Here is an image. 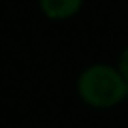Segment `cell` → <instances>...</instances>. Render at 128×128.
Returning a JSON list of instances; mask_svg holds the SVG:
<instances>
[{
	"mask_svg": "<svg viewBox=\"0 0 128 128\" xmlns=\"http://www.w3.org/2000/svg\"><path fill=\"white\" fill-rule=\"evenodd\" d=\"M117 70L120 72L122 79L128 83V47H124L119 55V62H117Z\"/></svg>",
	"mask_w": 128,
	"mask_h": 128,
	"instance_id": "obj_3",
	"label": "cell"
},
{
	"mask_svg": "<svg viewBox=\"0 0 128 128\" xmlns=\"http://www.w3.org/2000/svg\"><path fill=\"white\" fill-rule=\"evenodd\" d=\"M77 94L94 109H109L128 96V83L117 66L92 64L81 72L77 79Z\"/></svg>",
	"mask_w": 128,
	"mask_h": 128,
	"instance_id": "obj_1",
	"label": "cell"
},
{
	"mask_svg": "<svg viewBox=\"0 0 128 128\" xmlns=\"http://www.w3.org/2000/svg\"><path fill=\"white\" fill-rule=\"evenodd\" d=\"M83 6V0H40L44 15L51 21L72 19Z\"/></svg>",
	"mask_w": 128,
	"mask_h": 128,
	"instance_id": "obj_2",
	"label": "cell"
}]
</instances>
